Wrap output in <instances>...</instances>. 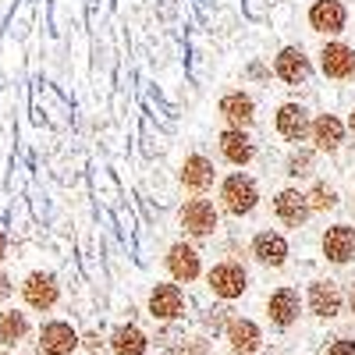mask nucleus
<instances>
[{
    "mask_svg": "<svg viewBox=\"0 0 355 355\" xmlns=\"http://www.w3.org/2000/svg\"><path fill=\"white\" fill-rule=\"evenodd\" d=\"M220 199H224V210L227 214H234V217H242V214H249L252 206H256V182L252 178H245V174H231L227 182L220 185Z\"/></svg>",
    "mask_w": 355,
    "mask_h": 355,
    "instance_id": "2",
    "label": "nucleus"
},
{
    "mask_svg": "<svg viewBox=\"0 0 355 355\" xmlns=\"http://www.w3.org/2000/svg\"><path fill=\"white\" fill-rule=\"evenodd\" d=\"M323 256H327L331 263H348L355 256V227L334 224L327 234H323Z\"/></svg>",
    "mask_w": 355,
    "mask_h": 355,
    "instance_id": "6",
    "label": "nucleus"
},
{
    "mask_svg": "<svg viewBox=\"0 0 355 355\" xmlns=\"http://www.w3.org/2000/svg\"><path fill=\"white\" fill-rule=\"evenodd\" d=\"M299 316V295H295L291 288H281L270 295V320L277 323V327H288V323Z\"/></svg>",
    "mask_w": 355,
    "mask_h": 355,
    "instance_id": "19",
    "label": "nucleus"
},
{
    "mask_svg": "<svg viewBox=\"0 0 355 355\" xmlns=\"http://www.w3.org/2000/svg\"><path fill=\"white\" fill-rule=\"evenodd\" d=\"M352 309H355V288H352Z\"/></svg>",
    "mask_w": 355,
    "mask_h": 355,
    "instance_id": "29",
    "label": "nucleus"
},
{
    "mask_svg": "<svg viewBox=\"0 0 355 355\" xmlns=\"http://www.w3.org/2000/svg\"><path fill=\"white\" fill-rule=\"evenodd\" d=\"M309 21L316 33H341L345 28V4L341 0H316L313 11H309Z\"/></svg>",
    "mask_w": 355,
    "mask_h": 355,
    "instance_id": "9",
    "label": "nucleus"
},
{
    "mask_svg": "<svg viewBox=\"0 0 355 355\" xmlns=\"http://www.w3.org/2000/svg\"><path fill=\"white\" fill-rule=\"evenodd\" d=\"M210 288L214 295H220V299H239V295L245 291V270L239 263H220L210 270Z\"/></svg>",
    "mask_w": 355,
    "mask_h": 355,
    "instance_id": "4",
    "label": "nucleus"
},
{
    "mask_svg": "<svg viewBox=\"0 0 355 355\" xmlns=\"http://www.w3.org/2000/svg\"><path fill=\"white\" fill-rule=\"evenodd\" d=\"M57 295H61V288H57V277L46 274V270H33V274L21 281V299H25L28 309H40V313L53 309V306H57Z\"/></svg>",
    "mask_w": 355,
    "mask_h": 355,
    "instance_id": "1",
    "label": "nucleus"
},
{
    "mask_svg": "<svg viewBox=\"0 0 355 355\" xmlns=\"http://www.w3.org/2000/svg\"><path fill=\"white\" fill-rule=\"evenodd\" d=\"M167 266H171L174 281H196V277H199V256H196V249L185 245V242H178V245L167 252Z\"/></svg>",
    "mask_w": 355,
    "mask_h": 355,
    "instance_id": "12",
    "label": "nucleus"
},
{
    "mask_svg": "<svg viewBox=\"0 0 355 355\" xmlns=\"http://www.w3.org/2000/svg\"><path fill=\"white\" fill-rule=\"evenodd\" d=\"M306 199H309V210H331V206L338 202V192L327 189V185H316Z\"/></svg>",
    "mask_w": 355,
    "mask_h": 355,
    "instance_id": "24",
    "label": "nucleus"
},
{
    "mask_svg": "<svg viewBox=\"0 0 355 355\" xmlns=\"http://www.w3.org/2000/svg\"><path fill=\"white\" fill-rule=\"evenodd\" d=\"M182 224L189 234H210L217 227V210H214V202H206V199H192L182 206Z\"/></svg>",
    "mask_w": 355,
    "mask_h": 355,
    "instance_id": "7",
    "label": "nucleus"
},
{
    "mask_svg": "<svg viewBox=\"0 0 355 355\" xmlns=\"http://www.w3.org/2000/svg\"><path fill=\"white\" fill-rule=\"evenodd\" d=\"M28 334V316L18 309H4L0 313V345H18Z\"/></svg>",
    "mask_w": 355,
    "mask_h": 355,
    "instance_id": "21",
    "label": "nucleus"
},
{
    "mask_svg": "<svg viewBox=\"0 0 355 355\" xmlns=\"http://www.w3.org/2000/svg\"><path fill=\"white\" fill-rule=\"evenodd\" d=\"M277 75H281L288 85L306 82V78H309V61H306V53L295 50V46L281 50V53H277Z\"/></svg>",
    "mask_w": 355,
    "mask_h": 355,
    "instance_id": "13",
    "label": "nucleus"
},
{
    "mask_svg": "<svg viewBox=\"0 0 355 355\" xmlns=\"http://www.w3.org/2000/svg\"><path fill=\"white\" fill-rule=\"evenodd\" d=\"M114 355H142L146 352V338L142 331L135 327H121V331H114Z\"/></svg>",
    "mask_w": 355,
    "mask_h": 355,
    "instance_id": "23",
    "label": "nucleus"
},
{
    "mask_svg": "<svg viewBox=\"0 0 355 355\" xmlns=\"http://www.w3.org/2000/svg\"><path fill=\"white\" fill-rule=\"evenodd\" d=\"M4 259H8V234L0 231V263H4Z\"/></svg>",
    "mask_w": 355,
    "mask_h": 355,
    "instance_id": "28",
    "label": "nucleus"
},
{
    "mask_svg": "<svg viewBox=\"0 0 355 355\" xmlns=\"http://www.w3.org/2000/svg\"><path fill=\"white\" fill-rule=\"evenodd\" d=\"M309 309H313L316 316H338V309H341L338 288H334L331 281H316V284L309 288Z\"/></svg>",
    "mask_w": 355,
    "mask_h": 355,
    "instance_id": "15",
    "label": "nucleus"
},
{
    "mask_svg": "<svg viewBox=\"0 0 355 355\" xmlns=\"http://www.w3.org/2000/svg\"><path fill=\"white\" fill-rule=\"evenodd\" d=\"M227 338H231L234 352H256L259 348V327L249 320H234L227 327Z\"/></svg>",
    "mask_w": 355,
    "mask_h": 355,
    "instance_id": "22",
    "label": "nucleus"
},
{
    "mask_svg": "<svg viewBox=\"0 0 355 355\" xmlns=\"http://www.w3.org/2000/svg\"><path fill=\"white\" fill-rule=\"evenodd\" d=\"M277 132H281L284 139H291V142H302V139L313 132L306 107H299V103H284V107L277 110Z\"/></svg>",
    "mask_w": 355,
    "mask_h": 355,
    "instance_id": "8",
    "label": "nucleus"
},
{
    "mask_svg": "<svg viewBox=\"0 0 355 355\" xmlns=\"http://www.w3.org/2000/svg\"><path fill=\"white\" fill-rule=\"evenodd\" d=\"M309 167H313V157H309V153H295V157L288 160V174H295V178L309 174Z\"/></svg>",
    "mask_w": 355,
    "mask_h": 355,
    "instance_id": "25",
    "label": "nucleus"
},
{
    "mask_svg": "<svg viewBox=\"0 0 355 355\" xmlns=\"http://www.w3.org/2000/svg\"><path fill=\"white\" fill-rule=\"evenodd\" d=\"M252 252H256V259L266 263V266H281L284 256H288V242L281 239V234H274V231H263V234H256Z\"/></svg>",
    "mask_w": 355,
    "mask_h": 355,
    "instance_id": "14",
    "label": "nucleus"
},
{
    "mask_svg": "<svg viewBox=\"0 0 355 355\" xmlns=\"http://www.w3.org/2000/svg\"><path fill=\"white\" fill-rule=\"evenodd\" d=\"M352 128H355V114H352Z\"/></svg>",
    "mask_w": 355,
    "mask_h": 355,
    "instance_id": "30",
    "label": "nucleus"
},
{
    "mask_svg": "<svg viewBox=\"0 0 355 355\" xmlns=\"http://www.w3.org/2000/svg\"><path fill=\"white\" fill-rule=\"evenodd\" d=\"M78 345V334L68 327L64 320H50L40 331V355H71Z\"/></svg>",
    "mask_w": 355,
    "mask_h": 355,
    "instance_id": "3",
    "label": "nucleus"
},
{
    "mask_svg": "<svg viewBox=\"0 0 355 355\" xmlns=\"http://www.w3.org/2000/svg\"><path fill=\"white\" fill-rule=\"evenodd\" d=\"M220 153L231 160V164H249L252 160V142H249V135L245 132H239V128H227L224 135H220Z\"/></svg>",
    "mask_w": 355,
    "mask_h": 355,
    "instance_id": "17",
    "label": "nucleus"
},
{
    "mask_svg": "<svg viewBox=\"0 0 355 355\" xmlns=\"http://www.w3.org/2000/svg\"><path fill=\"white\" fill-rule=\"evenodd\" d=\"M327 355H355V341H338Z\"/></svg>",
    "mask_w": 355,
    "mask_h": 355,
    "instance_id": "27",
    "label": "nucleus"
},
{
    "mask_svg": "<svg viewBox=\"0 0 355 355\" xmlns=\"http://www.w3.org/2000/svg\"><path fill=\"white\" fill-rule=\"evenodd\" d=\"M220 114L227 117V121L234 125V128H245V125H252V117H256V107H252V100L249 96H242V93H231V96H224L220 100Z\"/></svg>",
    "mask_w": 355,
    "mask_h": 355,
    "instance_id": "16",
    "label": "nucleus"
},
{
    "mask_svg": "<svg viewBox=\"0 0 355 355\" xmlns=\"http://www.w3.org/2000/svg\"><path fill=\"white\" fill-rule=\"evenodd\" d=\"M11 295H15V281H11L4 270H0V302H8Z\"/></svg>",
    "mask_w": 355,
    "mask_h": 355,
    "instance_id": "26",
    "label": "nucleus"
},
{
    "mask_svg": "<svg viewBox=\"0 0 355 355\" xmlns=\"http://www.w3.org/2000/svg\"><path fill=\"white\" fill-rule=\"evenodd\" d=\"M320 68H323V75H331V78L355 75V50L345 46V43H327L323 53H320Z\"/></svg>",
    "mask_w": 355,
    "mask_h": 355,
    "instance_id": "5",
    "label": "nucleus"
},
{
    "mask_svg": "<svg viewBox=\"0 0 355 355\" xmlns=\"http://www.w3.org/2000/svg\"><path fill=\"white\" fill-rule=\"evenodd\" d=\"M182 182L192 189V192H202L214 185V164L206 157H189L185 167H182Z\"/></svg>",
    "mask_w": 355,
    "mask_h": 355,
    "instance_id": "18",
    "label": "nucleus"
},
{
    "mask_svg": "<svg viewBox=\"0 0 355 355\" xmlns=\"http://www.w3.org/2000/svg\"><path fill=\"white\" fill-rule=\"evenodd\" d=\"M182 306H185V299H182V288L178 284H157L150 295V313L160 320H174L182 313Z\"/></svg>",
    "mask_w": 355,
    "mask_h": 355,
    "instance_id": "11",
    "label": "nucleus"
},
{
    "mask_svg": "<svg viewBox=\"0 0 355 355\" xmlns=\"http://www.w3.org/2000/svg\"><path fill=\"white\" fill-rule=\"evenodd\" d=\"M274 210H277V217H281L284 224L299 227V224H306V217H309V199H306L302 192H295V189H284V192L274 199Z\"/></svg>",
    "mask_w": 355,
    "mask_h": 355,
    "instance_id": "10",
    "label": "nucleus"
},
{
    "mask_svg": "<svg viewBox=\"0 0 355 355\" xmlns=\"http://www.w3.org/2000/svg\"><path fill=\"white\" fill-rule=\"evenodd\" d=\"M341 135H345V128H341V121L334 114H323V117H316L313 121V139H316V146L320 150H338L341 146Z\"/></svg>",
    "mask_w": 355,
    "mask_h": 355,
    "instance_id": "20",
    "label": "nucleus"
}]
</instances>
